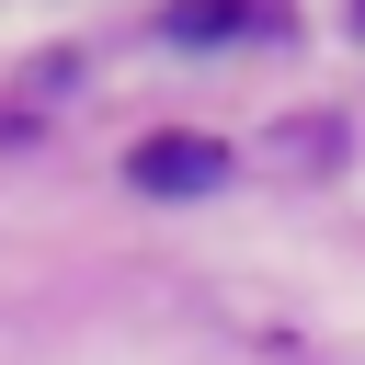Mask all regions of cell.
I'll return each mask as SVG.
<instances>
[{
  "label": "cell",
  "mask_w": 365,
  "mask_h": 365,
  "mask_svg": "<svg viewBox=\"0 0 365 365\" xmlns=\"http://www.w3.org/2000/svg\"><path fill=\"white\" fill-rule=\"evenodd\" d=\"M262 23H274L262 0H171V34H182V46H217V34H262Z\"/></svg>",
  "instance_id": "7a4b0ae2"
},
{
  "label": "cell",
  "mask_w": 365,
  "mask_h": 365,
  "mask_svg": "<svg viewBox=\"0 0 365 365\" xmlns=\"http://www.w3.org/2000/svg\"><path fill=\"white\" fill-rule=\"evenodd\" d=\"M240 160H228V137H194V125H171V137H137L125 148V182L137 194H217Z\"/></svg>",
  "instance_id": "6da1fadb"
},
{
  "label": "cell",
  "mask_w": 365,
  "mask_h": 365,
  "mask_svg": "<svg viewBox=\"0 0 365 365\" xmlns=\"http://www.w3.org/2000/svg\"><path fill=\"white\" fill-rule=\"evenodd\" d=\"M285 160H342V125H285Z\"/></svg>",
  "instance_id": "3957f363"
}]
</instances>
